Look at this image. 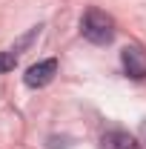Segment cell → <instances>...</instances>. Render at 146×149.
Instances as JSON below:
<instances>
[{"instance_id":"cell-1","label":"cell","mask_w":146,"mask_h":149,"mask_svg":"<svg viewBox=\"0 0 146 149\" xmlns=\"http://www.w3.org/2000/svg\"><path fill=\"white\" fill-rule=\"evenodd\" d=\"M80 35L95 46H109L115 40V20L100 9H89L80 20Z\"/></svg>"},{"instance_id":"cell-2","label":"cell","mask_w":146,"mask_h":149,"mask_svg":"<svg viewBox=\"0 0 146 149\" xmlns=\"http://www.w3.org/2000/svg\"><path fill=\"white\" fill-rule=\"evenodd\" d=\"M120 63H123V72H126L132 80H143L146 77V52L140 46H123Z\"/></svg>"},{"instance_id":"cell-3","label":"cell","mask_w":146,"mask_h":149,"mask_svg":"<svg viewBox=\"0 0 146 149\" xmlns=\"http://www.w3.org/2000/svg\"><path fill=\"white\" fill-rule=\"evenodd\" d=\"M55 74H57V60H55V57L40 60V63H35V66L26 69V86H32V89H43V86L52 83Z\"/></svg>"},{"instance_id":"cell-4","label":"cell","mask_w":146,"mask_h":149,"mask_svg":"<svg viewBox=\"0 0 146 149\" xmlns=\"http://www.w3.org/2000/svg\"><path fill=\"white\" fill-rule=\"evenodd\" d=\"M100 149H140V143L135 135H129L123 129H109L100 138Z\"/></svg>"},{"instance_id":"cell-5","label":"cell","mask_w":146,"mask_h":149,"mask_svg":"<svg viewBox=\"0 0 146 149\" xmlns=\"http://www.w3.org/2000/svg\"><path fill=\"white\" fill-rule=\"evenodd\" d=\"M17 66V52L15 49H6V52H0V74L12 72Z\"/></svg>"}]
</instances>
